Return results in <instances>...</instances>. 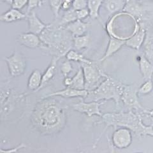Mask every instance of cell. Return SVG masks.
I'll return each instance as SVG.
<instances>
[{
    "instance_id": "2e32d148",
    "label": "cell",
    "mask_w": 153,
    "mask_h": 153,
    "mask_svg": "<svg viewBox=\"0 0 153 153\" xmlns=\"http://www.w3.org/2000/svg\"><path fill=\"white\" fill-rule=\"evenodd\" d=\"M125 44L126 39H121V38H117L111 36H110L107 50L105 51L103 56L100 59V61H104L114 54H116L117 51L121 49V48L123 45H125Z\"/></svg>"
},
{
    "instance_id": "277c9868",
    "label": "cell",
    "mask_w": 153,
    "mask_h": 153,
    "mask_svg": "<svg viewBox=\"0 0 153 153\" xmlns=\"http://www.w3.org/2000/svg\"><path fill=\"white\" fill-rule=\"evenodd\" d=\"M0 103L1 122H15L19 120L17 114H21L23 116L25 108L28 103V96L26 93H19L11 85V80L1 81L0 84Z\"/></svg>"
},
{
    "instance_id": "d4e9b609",
    "label": "cell",
    "mask_w": 153,
    "mask_h": 153,
    "mask_svg": "<svg viewBox=\"0 0 153 153\" xmlns=\"http://www.w3.org/2000/svg\"><path fill=\"white\" fill-rule=\"evenodd\" d=\"M91 42L89 34L74 37V49L76 51H81L88 48Z\"/></svg>"
},
{
    "instance_id": "5bb4252c",
    "label": "cell",
    "mask_w": 153,
    "mask_h": 153,
    "mask_svg": "<svg viewBox=\"0 0 153 153\" xmlns=\"http://www.w3.org/2000/svg\"><path fill=\"white\" fill-rule=\"evenodd\" d=\"M89 94V91L87 89H76L70 87H66L65 89L57 91L50 94H48L45 97H62L65 98H81L85 99Z\"/></svg>"
},
{
    "instance_id": "9c48e42d",
    "label": "cell",
    "mask_w": 153,
    "mask_h": 153,
    "mask_svg": "<svg viewBox=\"0 0 153 153\" xmlns=\"http://www.w3.org/2000/svg\"><path fill=\"white\" fill-rule=\"evenodd\" d=\"M105 103L104 102H87L83 98H81L80 102L71 105V108L75 111L80 113L84 114L88 117H91L94 116L102 117V112L101 111V107Z\"/></svg>"
},
{
    "instance_id": "8fae6325",
    "label": "cell",
    "mask_w": 153,
    "mask_h": 153,
    "mask_svg": "<svg viewBox=\"0 0 153 153\" xmlns=\"http://www.w3.org/2000/svg\"><path fill=\"white\" fill-rule=\"evenodd\" d=\"M146 34L147 30L144 25L142 22H139V26L135 32L133 33L132 36L126 40L125 45L131 49L138 51L144 43Z\"/></svg>"
},
{
    "instance_id": "ba28073f",
    "label": "cell",
    "mask_w": 153,
    "mask_h": 153,
    "mask_svg": "<svg viewBox=\"0 0 153 153\" xmlns=\"http://www.w3.org/2000/svg\"><path fill=\"white\" fill-rule=\"evenodd\" d=\"M7 64L9 74L12 77H17L25 74L27 68V60L22 52L16 51L12 55L4 57Z\"/></svg>"
},
{
    "instance_id": "3957f363",
    "label": "cell",
    "mask_w": 153,
    "mask_h": 153,
    "mask_svg": "<svg viewBox=\"0 0 153 153\" xmlns=\"http://www.w3.org/2000/svg\"><path fill=\"white\" fill-rule=\"evenodd\" d=\"M102 121L105 124V129L99 138L94 143L93 147L97 146L104 133L109 127H114L115 129L119 127L127 128L138 138L143 136H150L153 137V123L151 125H146L142 121V114L133 111L128 112H108L104 114L101 117Z\"/></svg>"
},
{
    "instance_id": "e0dca14e",
    "label": "cell",
    "mask_w": 153,
    "mask_h": 153,
    "mask_svg": "<svg viewBox=\"0 0 153 153\" xmlns=\"http://www.w3.org/2000/svg\"><path fill=\"white\" fill-rule=\"evenodd\" d=\"M90 25V23L84 22L82 20H76L63 27L71 33L73 37H76L85 35Z\"/></svg>"
},
{
    "instance_id": "1f68e13d",
    "label": "cell",
    "mask_w": 153,
    "mask_h": 153,
    "mask_svg": "<svg viewBox=\"0 0 153 153\" xmlns=\"http://www.w3.org/2000/svg\"><path fill=\"white\" fill-rule=\"evenodd\" d=\"M42 0H28L27 8L26 14L30 13L31 11L35 10V9L42 5Z\"/></svg>"
},
{
    "instance_id": "484cf974",
    "label": "cell",
    "mask_w": 153,
    "mask_h": 153,
    "mask_svg": "<svg viewBox=\"0 0 153 153\" xmlns=\"http://www.w3.org/2000/svg\"><path fill=\"white\" fill-rule=\"evenodd\" d=\"M104 0H88V8L89 11V17L93 19L99 17L100 8Z\"/></svg>"
},
{
    "instance_id": "f546056e",
    "label": "cell",
    "mask_w": 153,
    "mask_h": 153,
    "mask_svg": "<svg viewBox=\"0 0 153 153\" xmlns=\"http://www.w3.org/2000/svg\"><path fill=\"white\" fill-rule=\"evenodd\" d=\"M153 89L152 79L146 80L138 88V94L146 95L152 92Z\"/></svg>"
},
{
    "instance_id": "f1b7e54d",
    "label": "cell",
    "mask_w": 153,
    "mask_h": 153,
    "mask_svg": "<svg viewBox=\"0 0 153 153\" xmlns=\"http://www.w3.org/2000/svg\"><path fill=\"white\" fill-rule=\"evenodd\" d=\"M63 0H49V6L54 16V20H57L59 17V11L61 9V5Z\"/></svg>"
},
{
    "instance_id": "d6a6232c",
    "label": "cell",
    "mask_w": 153,
    "mask_h": 153,
    "mask_svg": "<svg viewBox=\"0 0 153 153\" xmlns=\"http://www.w3.org/2000/svg\"><path fill=\"white\" fill-rule=\"evenodd\" d=\"M88 8V0H74L72 8L75 10Z\"/></svg>"
},
{
    "instance_id": "74e56055",
    "label": "cell",
    "mask_w": 153,
    "mask_h": 153,
    "mask_svg": "<svg viewBox=\"0 0 153 153\" xmlns=\"http://www.w3.org/2000/svg\"><path fill=\"white\" fill-rule=\"evenodd\" d=\"M144 114L147 115V116H149L152 118H153V109H151V110L147 109Z\"/></svg>"
},
{
    "instance_id": "f35d334b",
    "label": "cell",
    "mask_w": 153,
    "mask_h": 153,
    "mask_svg": "<svg viewBox=\"0 0 153 153\" xmlns=\"http://www.w3.org/2000/svg\"><path fill=\"white\" fill-rule=\"evenodd\" d=\"M0 1L3 3H5L9 4V5H12V2H13V0H0Z\"/></svg>"
},
{
    "instance_id": "ffe728a7",
    "label": "cell",
    "mask_w": 153,
    "mask_h": 153,
    "mask_svg": "<svg viewBox=\"0 0 153 153\" xmlns=\"http://www.w3.org/2000/svg\"><path fill=\"white\" fill-rule=\"evenodd\" d=\"M138 62L143 80L152 79L153 64L143 54L138 56Z\"/></svg>"
},
{
    "instance_id": "83f0119b",
    "label": "cell",
    "mask_w": 153,
    "mask_h": 153,
    "mask_svg": "<svg viewBox=\"0 0 153 153\" xmlns=\"http://www.w3.org/2000/svg\"><path fill=\"white\" fill-rule=\"evenodd\" d=\"M76 20H79L78 17L77 10L71 8L68 10L65 11L63 17H61L60 21H58L59 25L62 26H65L69 23L75 21Z\"/></svg>"
},
{
    "instance_id": "d6986e66",
    "label": "cell",
    "mask_w": 153,
    "mask_h": 153,
    "mask_svg": "<svg viewBox=\"0 0 153 153\" xmlns=\"http://www.w3.org/2000/svg\"><path fill=\"white\" fill-rule=\"evenodd\" d=\"M27 15L26 13L22 12L20 10L13 8L9 9L8 11L4 12L0 16V20L5 23H11L27 19Z\"/></svg>"
},
{
    "instance_id": "7c38bea8",
    "label": "cell",
    "mask_w": 153,
    "mask_h": 153,
    "mask_svg": "<svg viewBox=\"0 0 153 153\" xmlns=\"http://www.w3.org/2000/svg\"><path fill=\"white\" fill-rule=\"evenodd\" d=\"M17 41L20 45L31 49L40 47L42 45L40 35L30 31L19 35L17 38Z\"/></svg>"
},
{
    "instance_id": "8d00e7d4",
    "label": "cell",
    "mask_w": 153,
    "mask_h": 153,
    "mask_svg": "<svg viewBox=\"0 0 153 153\" xmlns=\"http://www.w3.org/2000/svg\"><path fill=\"white\" fill-rule=\"evenodd\" d=\"M71 83H72V77H70V76H68L64 78L63 84L66 87H70Z\"/></svg>"
},
{
    "instance_id": "603a6c76",
    "label": "cell",
    "mask_w": 153,
    "mask_h": 153,
    "mask_svg": "<svg viewBox=\"0 0 153 153\" xmlns=\"http://www.w3.org/2000/svg\"><path fill=\"white\" fill-rule=\"evenodd\" d=\"M126 0H104L103 4L106 10L111 15L123 11Z\"/></svg>"
},
{
    "instance_id": "9a60e30c",
    "label": "cell",
    "mask_w": 153,
    "mask_h": 153,
    "mask_svg": "<svg viewBox=\"0 0 153 153\" xmlns=\"http://www.w3.org/2000/svg\"><path fill=\"white\" fill-rule=\"evenodd\" d=\"M27 19L28 22V31L40 35L48 26V24L43 22L38 17L35 10L31 11L27 14Z\"/></svg>"
},
{
    "instance_id": "44dd1931",
    "label": "cell",
    "mask_w": 153,
    "mask_h": 153,
    "mask_svg": "<svg viewBox=\"0 0 153 153\" xmlns=\"http://www.w3.org/2000/svg\"><path fill=\"white\" fill-rule=\"evenodd\" d=\"M42 74L38 70H34L30 74L27 80V89L33 92L38 91L42 84Z\"/></svg>"
},
{
    "instance_id": "cb8c5ba5",
    "label": "cell",
    "mask_w": 153,
    "mask_h": 153,
    "mask_svg": "<svg viewBox=\"0 0 153 153\" xmlns=\"http://www.w3.org/2000/svg\"><path fill=\"white\" fill-rule=\"evenodd\" d=\"M85 77L83 72V70L82 67L79 66V70L76 74L72 77V83L70 86V88H72L76 89H85Z\"/></svg>"
},
{
    "instance_id": "4fadbf2b",
    "label": "cell",
    "mask_w": 153,
    "mask_h": 153,
    "mask_svg": "<svg viewBox=\"0 0 153 153\" xmlns=\"http://www.w3.org/2000/svg\"><path fill=\"white\" fill-rule=\"evenodd\" d=\"M123 12L137 19L138 22L142 20L146 13L144 8L137 0H126V4Z\"/></svg>"
},
{
    "instance_id": "ab89813d",
    "label": "cell",
    "mask_w": 153,
    "mask_h": 153,
    "mask_svg": "<svg viewBox=\"0 0 153 153\" xmlns=\"http://www.w3.org/2000/svg\"><path fill=\"white\" fill-rule=\"evenodd\" d=\"M151 1H152V0H151Z\"/></svg>"
},
{
    "instance_id": "7402d4cb",
    "label": "cell",
    "mask_w": 153,
    "mask_h": 153,
    "mask_svg": "<svg viewBox=\"0 0 153 153\" xmlns=\"http://www.w3.org/2000/svg\"><path fill=\"white\" fill-rule=\"evenodd\" d=\"M142 47L143 54L153 64V29L147 30L146 37Z\"/></svg>"
},
{
    "instance_id": "d590c367",
    "label": "cell",
    "mask_w": 153,
    "mask_h": 153,
    "mask_svg": "<svg viewBox=\"0 0 153 153\" xmlns=\"http://www.w3.org/2000/svg\"><path fill=\"white\" fill-rule=\"evenodd\" d=\"M73 0H63L61 5V10L63 11H67L68 10L72 8Z\"/></svg>"
},
{
    "instance_id": "30bf717a",
    "label": "cell",
    "mask_w": 153,
    "mask_h": 153,
    "mask_svg": "<svg viewBox=\"0 0 153 153\" xmlns=\"http://www.w3.org/2000/svg\"><path fill=\"white\" fill-rule=\"evenodd\" d=\"M132 131L125 127L117 128L112 135V144L118 149H125L131 145Z\"/></svg>"
},
{
    "instance_id": "52a82bcc",
    "label": "cell",
    "mask_w": 153,
    "mask_h": 153,
    "mask_svg": "<svg viewBox=\"0 0 153 153\" xmlns=\"http://www.w3.org/2000/svg\"><path fill=\"white\" fill-rule=\"evenodd\" d=\"M80 66L82 68L85 77V89L89 91L95 89L101 83L100 82V80L102 77L105 78L107 74H105L94 62L92 63H81Z\"/></svg>"
},
{
    "instance_id": "60d3db41",
    "label": "cell",
    "mask_w": 153,
    "mask_h": 153,
    "mask_svg": "<svg viewBox=\"0 0 153 153\" xmlns=\"http://www.w3.org/2000/svg\"><path fill=\"white\" fill-rule=\"evenodd\" d=\"M73 1H74V0H73Z\"/></svg>"
},
{
    "instance_id": "7a4b0ae2",
    "label": "cell",
    "mask_w": 153,
    "mask_h": 153,
    "mask_svg": "<svg viewBox=\"0 0 153 153\" xmlns=\"http://www.w3.org/2000/svg\"><path fill=\"white\" fill-rule=\"evenodd\" d=\"M40 37L43 52L58 60L66 56L74 48V37L63 26L59 25L57 20L48 24Z\"/></svg>"
},
{
    "instance_id": "5b68a950",
    "label": "cell",
    "mask_w": 153,
    "mask_h": 153,
    "mask_svg": "<svg viewBox=\"0 0 153 153\" xmlns=\"http://www.w3.org/2000/svg\"><path fill=\"white\" fill-rule=\"evenodd\" d=\"M124 83L107 74L105 80L95 89L89 91L84 100L87 102H100L101 100H114L116 107L119 106L123 90Z\"/></svg>"
},
{
    "instance_id": "4dcf8cb0",
    "label": "cell",
    "mask_w": 153,
    "mask_h": 153,
    "mask_svg": "<svg viewBox=\"0 0 153 153\" xmlns=\"http://www.w3.org/2000/svg\"><path fill=\"white\" fill-rule=\"evenodd\" d=\"M73 70L74 68L72 64L71 63V61H69L68 59L63 62L60 67L61 73L64 78L66 77V76H68L71 73V71H73Z\"/></svg>"
},
{
    "instance_id": "8992f818",
    "label": "cell",
    "mask_w": 153,
    "mask_h": 153,
    "mask_svg": "<svg viewBox=\"0 0 153 153\" xmlns=\"http://www.w3.org/2000/svg\"><path fill=\"white\" fill-rule=\"evenodd\" d=\"M138 88L137 84H124L121 100L128 111H133L143 115L147 108L142 106L138 100Z\"/></svg>"
},
{
    "instance_id": "836d02e7",
    "label": "cell",
    "mask_w": 153,
    "mask_h": 153,
    "mask_svg": "<svg viewBox=\"0 0 153 153\" xmlns=\"http://www.w3.org/2000/svg\"><path fill=\"white\" fill-rule=\"evenodd\" d=\"M28 0H13L11 7L17 10H22L27 5Z\"/></svg>"
},
{
    "instance_id": "ac0fdd59",
    "label": "cell",
    "mask_w": 153,
    "mask_h": 153,
    "mask_svg": "<svg viewBox=\"0 0 153 153\" xmlns=\"http://www.w3.org/2000/svg\"><path fill=\"white\" fill-rule=\"evenodd\" d=\"M58 61L55 57H52V60L49 65L48 66L47 69L44 71V73L42 74V80L40 87L39 88L40 91L42 89L45 88L46 86L50 83V82L53 80L55 77L57 72V62Z\"/></svg>"
},
{
    "instance_id": "4316f807",
    "label": "cell",
    "mask_w": 153,
    "mask_h": 153,
    "mask_svg": "<svg viewBox=\"0 0 153 153\" xmlns=\"http://www.w3.org/2000/svg\"><path fill=\"white\" fill-rule=\"evenodd\" d=\"M66 58L71 61L78 62L81 63H92L93 61L89 60L84 56V55L75 49H71L66 55Z\"/></svg>"
},
{
    "instance_id": "6da1fadb",
    "label": "cell",
    "mask_w": 153,
    "mask_h": 153,
    "mask_svg": "<svg viewBox=\"0 0 153 153\" xmlns=\"http://www.w3.org/2000/svg\"><path fill=\"white\" fill-rule=\"evenodd\" d=\"M30 121L33 130L40 135H56L66 124L67 107L56 97H44L33 107Z\"/></svg>"
},
{
    "instance_id": "e575fe53",
    "label": "cell",
    "mask_w": 153,
    "mask_h": 153,
    "mask_svg": "<svg viewBox=\"0 0 153 153\" xmlns=\"http://www.w3.org/2000/svg\"><path fill=\"white\" fill-rule=\"evenodd\" d=\"M27 147V145H26L25 143H21L20 144H19L18 146H17L13 148H10V149H4L3 148L1 149V153H12V152H18L20 149H24V148Z\"/></svg>"
}]
</instances>
